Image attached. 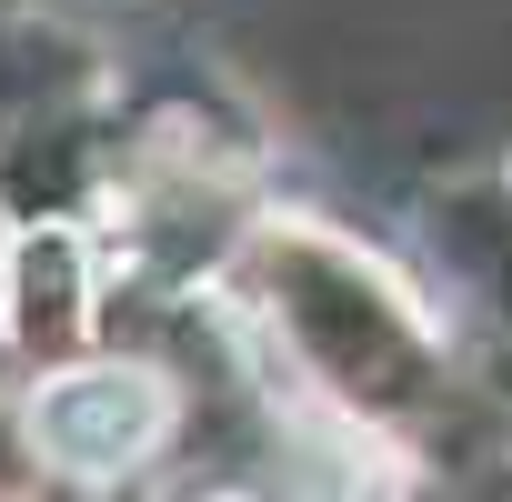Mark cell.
I'll list each match as a JSON object with an SVG mask.
<instances>
[{
    "mask_svg": "<svg viewBox=\"0 0 512 502\" xmlns=\"http://www.w3.org/2000/svg\"><path fill=\"white\" fill-rule=\"evenodd\" d=\"M71 312H81V262H71V241H61V231L21 241V262H11V322H21V342H61Z\"/></svg>",
    "mask_w": 512,
    "mask_h": 502,
    "instance_id": "cell-2",
    "label": "cell"
},
{
    "mask_svg": "<svg viewBox=\"0 0 512 502\" xmlns=\"http://www.w3.org/2000/svg\"><path fill=\"white\" fill-rule=\"evenodd\" d=\"M161 432H171V392L141 362H81V372H51L31 392V452L81 472V482L151 462Z\"/></svg>",
    "mask_w": 512,
    "mask_h": 502,
    "instance_id": "cell-1",
    "label": "cell"
}]
</instances>
